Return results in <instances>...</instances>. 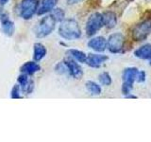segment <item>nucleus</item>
I'll use <instances>...</instances> for the list:
<instances>
[{"mask_svg":"<svg viewBox=\"0 0 151 142\" xmlns=\"http://www.w3.org/2000/svg\"><path fill=\"white\" fill-rule=\"evenodd\" d=\"M59 35L65 40H77L81 37V30L75 19H64L59 27Z\"/></svg>","mask_w":151,"mask_h":142,"instance_id":"f257e3e1","label":"nucleus"},{"mask_svg":"<svg viewBox=\"0 0 151 142\" xmlns=\"http://www.w3.org/2000/svg\"><path fill=\"white\" fill-rule=\"evenodd\" d=\"M151 33V9L146 11L143 16V20L133 28L131 31L132 40L142 42L145 40Z\"/></svg>","mask_w":151,"mask_h":142,"instance_id":"f03ea898","label":"nucleus"},{"mask_svg":"<svg viewBox=\"0 0 151 142\" xmlns=\"http://www.w3.org/2000/svg\"><path fill=\"white\" fill-rule=\"evenodd\" d=\"M56 23V19L51 14L42 17L34 28L35 36L37 38H45L48 36L55 30Z\"/></svg>","mask_w":151,"mask_h":142,"instance_id":"7ed1b4c3","label":"nucleus"},{"mask_svg":"<svg viewBox=\"0 0 151 142\" xmlns=\"http://www.w3.org/2000/svg\"><path fill=\"white\" fill-rule=\"evenodd\" d=\"M39 4L40 0H22L18 7L20 16L25 20H29L37 13Z\"/></svg>","mask_w":151,"mask_h":142,"instance_id":"20e7f679","label":"nucleus"},{"mask_svg":"<svg viewBox=\"0 0 151 142\" xmlns=\"http://www.w3.org/2000/svg\"><path fill=\"white\" fill-rule=\"evenodd\" d=\"M139 70L136 67H127L124 70L122 75L123 84H122V93L124 95L130 94L132 88H133V83L137 79Z\"/></svg>","mask_w":151,"mask_h":142,"instance_id":"39448f33","label":"nucleus"},{"mask_svg":"<svg viewBox=\"0 0 151 142\" xmlns=\"http://www.w3.org/2000/svg\"><path fill=\"white\" fill-rule=\"evenodd\" d=\"M104 26L103 22V14L100 12H93L89 16L86 27H85V31H86L87 36H93L96 33L101 30Z\"/></svg>","mask_w":151,"mask_h":142,"instance_id":"423d86ee","label":"nucleus"},{"mask_svg":"<svg viewBox=\"0 0 151 142\" xmlns=\"http://www.w3.org/2000/svg\"><path fill=\"white\" fill-rule=\"evenodd\" d=\"M124 36L120 32L112 33L107 41V47L111 53H119L123 50L124 47Z\"/></svg>","mask_w":151,"mask_h":142,"instance_id":"0eeeda50","label":"nucleus"},{"mask_svg":"<svg viewBox=\"0 0 151 142\" xmlns=\"http://www.w3.org/2000/svg\"><path fill=\"white\" fill-rule=\"evenodd\" d=\"M64 64L67 66L68 73L72 76L74 79H81L83 76V70L80 67V65L77 63V61L74 60L73 58H66L64 61Z\"/></svg>","mask_w":151,"mask_h":142,"instance_id":"6e6552de","label":"nucleus"},{"mask_svg":"<svg viewBox=\"0 0 151 142\" xmlns=\"http://www.w3.org/2000/svg\"><path fill=\"white\" fill-rule=\"evenodd\" d=\"M18 84L20 85L21 90L24 94L26 95H29L33 92V89H34V83L31 79H29L28 75L22 73L17 79Z\"/></svg>","mask_w":151,"mask_h":142,"instance_id":"1a4fd4ad","label":"nucleus"},{"mask_svg":"<svg viewBox=\"0 0 151 142\" xmlns=\"http://www.w3.org/2000/svg\"><path fill=\"white\" fill-rule=\"evenodd\" d=\"M108 56L102 54H89L87 55L86 64L93 68H98L108 60Z\"/></svg>","mask_w":151,"mask_h":142,"instance_id":"9d476101","label":"nucleus"},{"mask_svg":"<svg viewBox=\"0 0 151 142\" xmlns=\"http://www.w3.org/2000/svg\"><path fill=\"white\" fill-rule=\"evenodd\" d=\"M88 46L96 52H103L107 49V40L103 36L93 37L88 42Z\"/></svg>","mask_w":151,"mask_h":142,"instance_id":"9b49d317","label":"nucleus"},{"mask_svg":"<svg viewBox=\"0 0 151 142\" xmlns=\"http://www.w3.org/2000/svg\"><path fill=\"white\" fill-rule=\"evenodd\" d=\"M57 3H58V0H42L37 14L38 15H44V14L52 12L55 9Z\"/></svg>","mask_w":151,"mask_h":142,"instance_id":"f8f14e48","label":"nucleus"},{"mask_svg":"<svg viewBox=\"0 0 151 142\" xmlns=\"http://www.w3.org/2000/svg\"><path fill=\"white\" fill-rule=\"evenodd\" d=\"M21 72L24 74H27L28 76H31L33 74H35L36 72L41 70V66L36 63V61H29L24 64L21 66Z\"/></svg>","mask_w":151,"mask_h":142,"instance_id":"ddd939ff","label":"nucleus"},{"mask_svg":"<svg viewBox=\"0 0 151 142\" xmlns=\"http://www.w3.org/2000/svg\"><path fill=\"white\" fill-rule=\"evenodd\" d=\"M102 14H103L104 26H105L107 28H112L116 26L117 16H116V13L114 12L108 11V12H105Z\"/></svg>","mask_w":151,"mask_h":142,"instance_id":"4468645a","label":"nucleus"},{"mask_svg":"<svg viewBox=\"0 0 151 142\" xmlns=\"http://www.w3.org/2000/svg\"><path fill=\"white\" fill-rule=\"evenodd\" d=\"M134 55L137 58L142 60H150L151 59V45L146 44L140 46L138 49L134 51Z\"/></svg>","mask_w":151,"mask_h":142,"instance_id":"2eb2a0df","label":"nucleus"},{"mask_svg":"<svg viewBox=\"0 0 151 142\" xmlns=\"http://www.w3.org/2000/svg\"><path fill=\"white\" fill-rule=\"evenodd\" d=\"M46 52V47L44 45L41 43H36L33 46V59L36 62H40L45 57Z\"/></svg>","mask_w":151,"mask_h":142,"instance_id":"dca6fc26","label":"nucleus"},{"mask_svg":"<svg viewBox=\"0 0 151 142\" xmlns=\"http://www.w3.org/2000/svg\"><path fill=\"white\" fill-rule=\"evenodd\" d=\"M1 27H2V30L3 32L6 34L7 36L11 37L13 35L14 32V23L9 18L4 19L3 21H1Z\"/></svg>","mask_w":151,"mask_h":142,"instance_id":"f3484780","label":"nucleus"},{"mask_svg":"<svg viewBox=\"0 0 151 142\" xmlns=\"http://www.w3.org/2000/svg\"><path fill=\"white\" fill-rule=\"evenodd\" d=\"M67 54H69L71 58H73L74 60L78 62V63H81V64L86 63L87 55L82 51L78 50V49H69L67 51Z\"/></svg>","mask_w":151,"mask_h":142,"instance_id":"a211bd4d","label":"nucleus"},{"mask_svg":"<svg viewBox=\"0 0 151 142\" xmlns=\"http://www.w3.org/2000/svg\"><path fill=\"white\" fill-rule=\"evenodd\" d=\"M85 86H86L87 91L91 95H93V96L100 95L102 92V89L100 87V85L97 84L94 82H92V80H88V82L85 83Z\"/></svg>","mask_w":151,"mask_h":142,"instance_id":"6ab92c4d","label":"nucleus"},{"mask_svg":"<svg viewBox=\"0 0 151 142\" xmlns=\"http://www.w3.org/2000/svg\"><path fill=\"white\" fill-rule=\"evenodd\" d=\"M51 15L53 16L57 22H61L63 20H64L65 17V12L63 9L60 8H55L53 11L51 12Z\"/></svg>","mask_w":151,"mask_h":142,"instance_id":"aec40b11","label":"nucleus"},{"mask_svg":"<svg viewBox=\"0 0 151 142\" xmlns=\"http://www.w3.org/2000/svg\"><path fill=\"white\" fill-rule=\"evenodd\" d=\"M98 80H99V83H100L102 85H105V86H110V85L111 84V83H112L111 75L109 74L108 72L101 73L100 75H99Z\"/></svg>","mask_w":151,"mask_h":142,"instance_id":"412c9836","label":"nucleus"},{"mask_svg":"<svg viewBox=\"0 0 151 142\" xmlns=\"http://www.w3.org/2000/svg\"><path fill=\"white\" fill-rule=\"evenodd\" d=\"M55 71L56 73H58L60 75H63L68 72V69H67V66L64 64V62H60V63L57 64V65L55 66Z\"/></svg>","mask_w":151,"mask_h":142,"instance_id":"4be33fe9","label":"nucleus"},{"mask_svg":"<svg viewBox=\"0 0 151 142\" xmlns=\"http://www.w3.org/2000/svg\"><path fill=\"white\" fill-rule=\"evenodd\" d=\"M21 92H22V90H21L20 85H19V84H15L12 87V92H11V97H12V99H20V98H22Z\"/></svg>","mask_w":151,"mask_h":142,"instance_id":"5701e85b","label":"nucleus"},{"mask_svg":"<svg viewBox=\"0 0 151 142\" xmlns=\"http://www.w3.org/2000/svg\"><path fill=\"white\" fill-rule=\"evenodd\" d=\"M145 78H146V75H145V72L143 70H141L138 72V75H137V79L136 80L138 83H144L145 80Z\"/></svg>","mask_w":151,"mask_h":142,"instance_id":"b1692460","label":"nucleus"},{"mask_svg":"<svg viewBox=\"0 0 151 142\" xmlns=\"http://www.w3.org/2000/svg\"><path fill=\"white\" fill-rule=\"evenodd\" d=\"M102 0H89V5L92 8H97L101 4Z\"/></svg>","mask_w":151,"mask_h":142,"instance_id":"393cba45","label":"nucleus"},{"mask_svg":"<svg viewBox=\"0 0 151 142\" xmlns=\"http://www.w3.org/2000/svg\"><path fill=\"white\" fill-rule=\"evenodd\" d=\"M6 18H9L8 13H7V12H4V9L1 8V6H0V22L3 21L4 19H6Z\"/></svg>","mask_w":151,"mask_h":142,"instance_id":"a878e982","label":"nucleus"},{"mask_svg":"<svg viewBox=\"0 0 151 142\" xmlns=\"http://www.w3.org/2000/svg\"><path fill=\"white\" fill-rule=\"evenodd\" d=\"M84 1V0H66V3L68 5H75V4H78Z\"/></svg>","mask_w":151,"mask_h":142,"instance_id":"bb28decb","label":"nucleus"},{"mask_svg":"<svg viewBox=\"0 0 151 142\" xmlns=\"http://www.w3.org/2000/svg\"><path fill=\"white\" fill-rule=\"evenodd\" d=\"M9 2V0H0V6H4V5H6L7 3Z\"/></svg>","mask_w":151,"mask_h":142,"instance_id":"cd10ccee","label":"nucleus"},{"mask_svg":"<svg viewBox=\"0 0 151 142\" xmlns=\"http://www.w3.org/2000/svg\"><path fill=\"white\" fill-rule=\"evenodd\" d=\"M126 98H127V99H136L137 97L134 96V95H132V94H129V95H127Z\"/></svg>","mask_w":151,"mask_h":142,"instance_id":"c85d7f7f","label":"nucleus"},{"mask_svg":"<svg viewBox=\"0 0 151 142\" xmlns=\"http://www.w3.org/2000/svg\"><path fill=\"white\" fill-rule=\"evenodd\" d=\"M150 65H151V59H150Z\"/></svg>","mask_w":151,"mask_h":142,"instance_id":"c756f323","label":"nucleus"}]
</instances>
